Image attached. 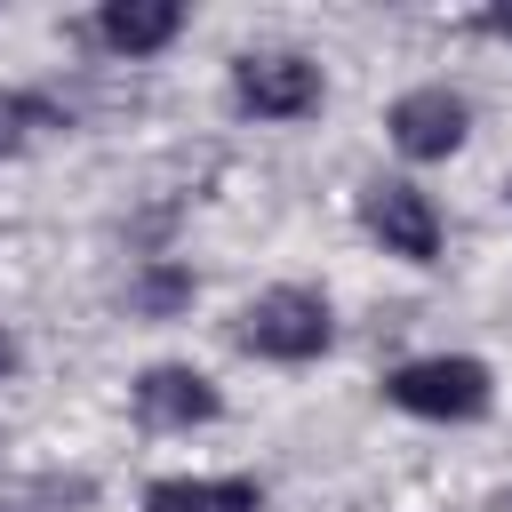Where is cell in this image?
Returning <instances> with one entry per match:
<instances>
[{"instance_id":"cell-1","label":"cell","mask_w":512,"mask_h":512,"mask_svg":"<svg viewBox=\"0 0 512 512\" xmlns=\"http://www.w3.org/2000/svg\"><path fill=\"white\" fill-rule=\"evenodd\" d=\"M232 344L240 352H256V360H320L328 344H336V312H328V296L320 288H304V280H280V288H264V296H248L240 304V320H232Z\"/></svg>"},{"instance_id":"cell-2","label":"cell","mask_w":512,"mask_h":512,"mask_svg":"<svg viewBox=\"0 0 512 512\" xmlns=\"http://www.w3.org/2000/svg\"><path fill=\"white\" fill-rule=\"evenodd\" d=\"M384 400L424 416V424H480L488 400H496V376L472 352H424V360H400L384 376Z\"/></svg>"},{"instance_id":"cell-3","label":"cell","mask_w":512,"mask_h":512,"mask_svg":"<svg viewBox=\"0 0 512 512\" xmlns=\"http://www.w3.org/2000/svg\"><path fill=\"white\" fill-rule=\"evenodd\" d=\"M232 104L256 120H304L320 112V64L304 48H248L232 56Z\"/></svg>"},{"instance_id":"cell-4","label":"cell","mask_w":512,"mask_h":512,"mask_svg":"<svg viewBox=\"0 0 512 512\" xmlns=\"http://www.w3.org/2000/svg\"><path fill=\"white\" fill-rule=\"evenodd\" d=\"M360 224H368V240H384V256H400V264H432V256H440V208H432V192H416V184H400V176H376V184L360 192Z\"/></svg>"},{"instance_id":"cell-5","label":"cell","mask_w":512,"mask_h":512,"mask_svg":"<svg viewBox=\"0 0 512 512\" xmlns=\"http://www.w3.org/2000/svg\"><path fill=\"white\" fill-rule=\"evenodd\" d=\"M464 128H472V112H464V96L440 88V80L392 96V112H384V136H392L408 160H448V152L464 144Z\"/></svg>"},{"instance_id":"cell-6","label":"cell","mask_w":512,"mask_h":512,"mask_svg":"<svg viewBox=\"0 0 512 512\" xmlns=\"http://www.w3.org/2000/svg\"><path fill=\"white\" fill-rule=\"evenodd\" d=\"M216 408H224V392H216L200 368H184V360H152V368L136 376V416H144L152 432H192V424H216Z\"/></svg>"},{"instance_id":"cell-7","label":"cell","mask_w":512,"mask_h":512,"mask_svg":"<svg viewBox=\"0 0 512 512\" xmlns=\"http://www.w3.org/2000/svg\"><path fill=\"white\" fill-rule=\"evenodd\" d=\"M88 32H96V48H112V56L136 64V56H160L184 32V8L176 0H104Z\"/></svg>"},{"instance_id":"cell-8","label":"cell","mask_w":512,"mask_h":512,"mask_svg":"<svg viewBox=\"0 0 512 512\" xmlns=\"http://www.w3.org/2000/svg\"><path fill=\"white\" fill-rule=\"evenodd\" d=\"M136 512H264V488L240 480V472H224V480H208V472H176V480H152Z\"/></svg>"},{"instance_id":"cell-9","label":"cell","mask_w":512,"mask_h":512,"mask_svg":"<svg viewBox=\"0 0 512 512\" xmlns=\"http://www.w3.org/2000/svg\"><path fill=\"white\" fill-rule=\"evenodd\" d=\"M192 296H200L192 264H168V256H152V264L128 280V312H136V320H176V312H192Z\"/></svg>"},{"instance_id":"cell-10","label":"cell","mask_w":512,"mask_h":512,"mask_svg":"<svg viewBox=\"0 0 512 512\" xmlns=\"http://www.w3.org/2000/svg\"><path fill=\"white\" fill-rule=\"evenodd\" d=\"M32 128H64V104L32 96V88H0V160H16Z\"/></svg>"},{"instance_id":"cell-11","label":"cell","mask_w":512,"mask_h":512,"mask_svg":"<svg viewBox=\"0 0 512 512\" xmlns=\"http://www.w3.org/2000/svg\"><path fill=\"white\" fill-rule=\"evenodd\" d=\"M472 32H488V40H512V8H480V16H472Z\"/></svg>"},{"instance_id":"cell-12","label":"cell","mask_w":512,"mask_h":512,"mask_svg":"<svg viewBox=\"0 0 512 512\" xmlns=\"http://www.w3.org/2000/svg\"><path fill=\"white\" fill-rule=\"evenodd\" d=\"M16 360H24V352H16V336L0 328V376H16Z\"/></svg>"},{"instance_id":"cell-13","label":"cell","mask_w":512,"mask_h":512,"mask_svg":"<svg viewBox=\"0 0 512 512\" xmlns=\"http://www.w3.org/2000/svg\"><path fill=\"white\" fill-rule=\"evenodd\" d=\"M504 200H512V184H504Z\"/></svg>"},{"instance_id":"cell-14","label":"cell","mask_w":512,"mask_h":512,"mask_svg":"<svg viewBox=\"0 0 512 512\" xmlns=\"http://www.w3.org/2000/svg\"><path fill=\"white\" fill-rule=\"evenodd\" d=\"M0 512H8V504H0Z\"/></svg>"}]
</instances>
